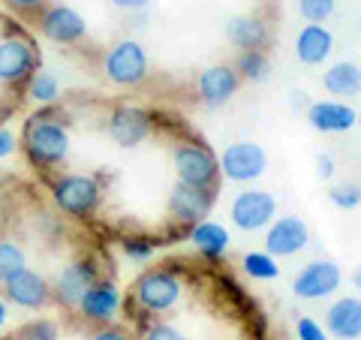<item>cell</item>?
<instances>
[{
  "mask_svg": "<svg viewBox=\"0 0 361 340\" xmlns=\"http://www.w3.org/2000/svg\"><path fill=\"white\" fill-rule=\"evenodd\" d=\"M18 148L25 151L27 163L42 175L54 172L58 166L70 160L73 139H70V130H66V123L58 111V103L39 106L25 121V130L18 135Z\"/></svg>",
  "mask_w": 361,
  "mask_h": 340,
  "instance_id": "6da1fadb",
  "label": "cell"
},
{
  "mask_svg": "<svg viewBox=\"0 0 361 340\" xmlns=\"http://www.w3.org/2000/svg\"><path fill=\"white\" fill-rule=\"evenodd\" d=\"M51 202L63 217L70 220H90L103 205V184L97 175L85 172H66L49 178Z\"/></svg>",
  "mask_w": 361,
  "mask_h": 340,
  "instance_id": "7a4b0ae2",
  "label": "cell"
},
{
  "mask_svg": "<svg viewBox=\"0 0 361 340\" xmlns=\"http://www.w3.org/2000/svg\"><path fill=\"white\" fill-rule=\"evenodd\" d=\"M180 298H184V280H180L178 271H172L169 265L145 268L130 286V301L151 316L175 310L180 304Z\"/></svg>",
  "mask_w": 361,
  "mask_h": 340,
  "instance_id": "3957f363",
  "label": "cell"
},
{
  "mask_svg": "<svg viewBox=\"0 0 361 340\" xmlns=\"http://www.w3.org/2000/svg\"><path fill=\"white\" fill-rule=\"evenodd\" d=\"M103 73L115 87H139L148 82L151 61L145 45L133 37H123L115 45H109L103 54Z\"/></svg>",
  "mask_w": 361,
  "mask_h": 340,
  "instance_id": "277c9868",
  "label": "cell"
},
{
  "mask_svg": "<svg viewBox=\"0 0 361 340\" xmlns=\"http://www.w3.org/2000/svg\"><path fill=\"white\" fill-rule=\"evenodd\" d=\"M172 166H175V175L180 184H190V187H217L220 184L217 154L199 139L178 142L175 154H172Z\"/></svg>",
  "mask_w": 361,
  "mask_h": 340,
  "instance_id": "5b68a950",
  "label": "cell"
},
{
  "mask_svg": "<svg viewBox=\"0 0 361 340\" xmlns=\"http://www.w3.org/2000/svg\"><path fill=\"white\" fill-rule=\"evenodd\" d=\"M39 49L25 33H9L0 40V85L18 87L39 70Z\"/></svg>",
  "mask_w": 361,
  "mask_h": 340,
  "instance_id": "8992f818",
  "label": "cell"
},
{
  "mask_svg": "<svg viewBox=\"0 0 361 340\" xmlns=\"http://www.w3.org/2000/svg\"><path fill=\"white\" fill-rule=\"evenodd\" d=\"M99 277H103V271H99L97 256L70 259V262L58 271V277L51 280V301H58L63 310H75L82 296L90 289V283Z\"/></svg>",
  "mask_w": 361,
  "mask_h": 340,
  "instance_id": "52a82bcc",
  "label": "cell"
},
{
  "mask_svg": "<svg viewBox=\"0 0 361 340\" xmlns=\"http://www.w3.org/2000/svg\"><path fill=\"white\" fill-rule=\"evenodd\" d=\"M157 130V118L154 111L142 109V106H115L106 118V133L118 148H139L142 142H148Z\"/></svg>",
  "mask_w": 361,
  "mask_h": 340,
  "instance_id": "ba28073f",
  "label": "cell"
},
{
  "mask_svg": "<svg viewBox=\"0 0 361 340\" xmlns=\"http://www.w3.org/2000/svg\"><path fill=\"white\" fill-rule=\"evenodd\" d=\"M220 175L235 181V184H253L268 172V154L259 142L241 139L226 145V151L217 157Z\"/></svg>",
  "mask_w": 361,
  "mask_h": 340,
  "instance_id": "9c48e42d",
  "label": "cell"
},
{
  "mask_svg": "<svg viewBox=\"0 0 361 340\" xmlns=\"http://www.w3.org/2000/svg\"><path fill=\"white\" fill-rule=\"evenodd\" d=\"M37 30L54 45H78L87 37V18L70 4H45L37 13Z\"/></svg>",
  "mask_w": 361,
  "mask_h": 340,
  "instance_id": "30bf717a",
  "label": "cell"
},
{
  "mask_svg": "<svg viewBox=\"0 0 361 340\" xmlns=\"http://www.w3.org/2000/svg\"><path fill=\"white\" fill-rule=\"evenodd\" d=\"M214 205H217V187H190V184H180V181L172 187V193L166 199L169 217L178 226H184V229L205 220L214 211Z\"/></svg>",
  "mask_w": 361,
  "mask_h": 340,
  "instance_id": "8fae6325",
  "label": "cell"
},
{
  "mask_svg": "<svg viewBox=\"0 0 361 340\" xmlns=\"http://www.w3.org/2000/svg\"><path fill=\"white\" fill-rule=\"evenodd\" d=\"M341 283L343 271L334 259H313L292 277V292L304 301H325L341 289Z\"/></svg>",
  "mask_w": 361,
  "mask_h": 340,
  "instance_id": "7c38bea8",
  "label": "cell"
},
{
  "mask_svg": "<svg viewBox=\"0 0 361 340\" xmlns=\"http://www.w3.org/2000/svg\"><path fill=\"white\" fill-rule=\"evenodd\" d=\"M229 217L241 232H262L265 226L277 217V199L268 190L247 187L229 205Z\"/></svg>",
  "mask_w": 361,
  "mask_h": 340,
  "instance_id": "4fadbf2b",
  "label": "cell"
},
{
  "mask_svg": "<svg viewBox=\"0 0 361 340\" xmlns=\"http://www.w3.org/2000/svg\"><path fill=\"white\" fill-rule=\"evenodd\" d=\"M307 244L310 226L298 214H283V217H274L265 226V253H271L274 259L298 256L301 250H307Z\"/></svg>",
  "mask_w": 361,
  "mask_h": 340,
  "instance_id": "5bb4252c",
  "label": "cell"
},
{
  "mask_svg": "<svg viewBox=\"0 0 361 340\" xmlns=\"http://www.w3.org/2000/svg\"><path fill=\"white\" fill-rule=\"evenodd\" d=\"M121 308H123V292L118 289V283L111 277H99L90 283V289L78 301L75 313L90 325H109L118 320Z\"/></svg>",
  "mask_w": 361,
  "mask_h": 340,
  "instance_id": "9a60e30c",
  "label": "cell"
},
{
  "mask_svg": "<svg viewBox=\"0 0 361 340\" xmlns=\"http://www.w3.org/2000/svg\"><path fill=\"white\" fill-rule=\"evenodd\" d=\"M0 289H4V298L9 304L25 308V310H42L51 304V283L45 280L39 271H33L30 265L16 271L13 277H6L0 283Z\"/></svg>",
  "mask_w": 361,
  "mask_h": 340,
  "instance_id": "2e32d148",
  "label": "cell"
},
{
  "mask_svg": "<svg viewBox=\"0 0 361 340\" xmlns=\"http://www.w3.org/2000/svg\"><path fill=\"white\" fill-rule=\"evenodd\" d=\"M238 87H241V78L235 73V66H229V63L205 66V70L196 75V90H199L202 103L211 106V109L226 106L235 94H238Z\"/></svg>",
  "mask_w": 361,
  "mask_h": 340,
  "instance_id": "e0dca14e",
  "label": "cell"
},
{
  "mask_svg": "<svg viewBox=\"0 0 361 340\" xmlns=\"http://www.w3.org/2000/svg\"><path fill=\"white\" fill-rule=\"evenodd\" d=\"M307 123L316 133H325V135H341L355 130L358 123V111L343 103V99H316L307 109Z\"/></svg>",
  "mask_w": 361,
  "mask_h": 340,
  "instance_id": "ac0fdd59",
  "label": "cell"
},
{
  "mask_svg": "<svg viewBox=\"0 0 361 340\" xmlns=\"http://www.w3.org/2000/svg\"><path fill=\"white\" fill-rule=\"evenodd\" d=\"M226 40H229V45H235L238 51L265 49L268 40H271V30H268L262 16L241 13V16H232L226 21Z\"/></svg>",
  "mask_w": 361,
  "mask_h": 340,
  "instance_id": "d6986e66",
  "label": "cell"
},
{
  "mask_svg": "<svg viewBox=\"0 0 361 340\" xmlns=\"http://www.w3.org/2000/svg\"><path fill=\"white\" fill-rule=\"evenodd\" d=\"M329 334L337 340H358L361 337V301L358 296H343L329 304L325 310Z\"/></svg>",
  "mask_w": 361,
  "mask_h": 340,
  "instance_id": "ffe728a7",
  "label": "cell"
},
{
  "mask_svg": "<svg viewBox=\"0 0 361 340\" xmlns=\"http://www.w3.org/2000/svg\"><path fill=\"white\" fill-rule=\"evenodd\" d=\"M334 51V33L325 25H304L295 37V58L304 66H319L331 58Z\"/></svg>",
  "mask_w": 361,
  "mask_h": 340,
  "instance_id": "44dd1931",
  "label": "cell"
},
{
  "mask_svg": "<svg viewBox=\"0 0 361 340\" xmlns=\"http://www.w3.org/2000/svg\"><path fill=\"white\" fill-rule=\"evenodd\" d=\"M190 244L196 247V250L208 259V262H223V256L229 253V244H232V238H229V229H226L223 223L217 220H199L196 226H190Z\"/></svg>",
  "mask_w": 361,
  "mask_h": 340,
  "instance_id": "7402d4cb",
  "label": "cell"
},
{
  "mask_svg": "<svg viewBox=\"0 0 361 340\" xmlns=\"http://www.w3.org/2000/svg\"><path fill=\"white\" fill-rule=\"evenodd\" d=\"M322 87L331 97H355L361 90V70L353 61H337L322 73Z\"/></svg>",
  "mask_w": 361,
  "mask_h": 340,
  "instance_id": "603a6c76",
  "label": "cell"
},
{
  "mask_svg": "<svg viewBox=\"0 0 361 340\" xmlns=\"http://www.w3.org/2000/svg\"><path fill=\"white\" fill-rule=\"evenodd\" d=\"M235 73H238L241 82L265 85L268 78H271V58L265 54V49L241 51V54H238V61H235Z\"/></svg>",
  "mask_w": 361,
  "mask_h": 340,
  "instance_id": "cb8c5ba5",
  "label": "cell"
},
{
  "mask_svg": "<svg viewBox=\"0 0 361 340\" xmlns=\"http://www.w3.org/2000/svg\"><path fill=\"white\" fill-rule=\"evenodd\" d=\"M25 94L37 106H54V103H61V82H58V75L54 73L37 70L25 82Z\"/></svg>",
  "mask_w": 361,
  "mask_h": 340,
  "instance_id": "d4e9b609",
  "label": "cell"
},
{
  "mask_svg": "<svg viewBox=\"0 0 361 340\" xmlns=\"http://www.w3.org/2000/svg\"><path fill=\"white\" fill-rule=\"evenodd\" d=\"M241 268H244V274L247 277H253V280H277L280 277V265H277V259L265 253V250H250V253H244L241 256Z\"/></svg>",
  "mask_w": 361,
  "mask_h": 340,
  "instance_id": "484cf974",
  "label": "cell"
},
{
  "mask_svg": "<svg viewBox=\"0 0 361 340\" xmlns=\"http://www.w3.org/2000/svg\"><path fill=\"white\" fill-rule=\"evenodd\" d=\"M25 265H27L25 247L18 241H13V238H0V283L6 277H13L16 271H21Z\"/></svg>",
  "mask_w": 361,
  "mask_h": 340,
  "instance_id": "4316f807",
  "label": "cell"
},
{
  "mask_svg": "<svg viewBox=\"0 0 361 340\" xmlns=\"http://www.w3.org/2000/svg\"><path fill=\"white\" fill-rule=\"evenodd\" d=\"M157 244L160 241H154V238H145V235H130V238H123L121 247H123V256L133 259V262H139V265H148L154 253H157Z\"/></svg>",
  "mask_w": 361,
  "mask_h": 340,
  "instance_id": "83f0119b",
  "label": "cell"
},
{
  "mask_svg": "<svg viewBox=\"0 0 361 340\" xmlns=\"http://www.w3.org/2000/svg\"><path fill=\"white\" fill-rule=\"evenodd\" d=\"M298 13L307 25H325L337 13V0H298Z\"/></svg>",
  "mask_w": 361,
  "mask_h": 340,
  "instance_id": "f1b7e54d",
  "label": "cell"
},
{
  "mask_svg": "<svg viewBox=\"0 0 361 340\" xmlns=\"http://www.w3.org/2000/svg\"><path fill=\"white\" fill-rule=\"evenodd\" d=\"M331 205L341 211H358L361 205V187L358 184H334L329 193Z\"/></svg>",
  "mask_w": 361,
  "mask_h": 340,
  "instance_id": "f546056e",
  "label": "cell"
},
{
  "mask_svg": "<svg viewBox=\"0 0 361 340\" xmlns=\"http://www.w3.org/2000/svg\"><path fill=\"white\" fill-rule=\"evenodd\" d=\"M61 337V328L54 320H33L18 332L16 340H58Z\"/></svg>",
  "mask_w": 361,
  "mask_h": 340,
  "instance_id": "4dcf8cb0",
  "label": "cell"
},
{
  "mask_svg": "<svg viewBox=\"0 0 361 340\" xmlns=\"http://www.w3.org/2000/svg\"><path fill=\"white\" fill-rule=\"evenodd\" d=\"M142 340H190L178 325L172 322H160V320H151L148 325L142 328Z\"/></svg>",
  "mask_w": 361,
  "mask_h": 340,
  "instance_id": "1f68e13d",
  "label": "cell"
},
{
  "mask_svg": "<svg viewBox=\"0 0 361 340\" xmlns=\"http://www.w3.org/2000/svg\"><path fill=\"white\" fill-rule=\"evenodd\" d=\"M295 334H298V340H329V332H325L313 316H301L295 322Z\"/></svg>",
  "mask_w": 361,
  "mask_h": 340,
  "instance_id": "d6a6232c",
  "label": "cell"
},
{
  "mask_svg": "<svg viewBox=\"0 0 361 340\" xmlns=\"http://www.w3.org/2000/svg\"><path fill=\"white\" fill-rule=\"evenodd\" d=\"M90 340H133V334L127 332V328L109 322V325H97V332H94Z\"/></svg>",
  "mask_w": 361,
  "mask_h": 340,
  "instance_id": "836d02e7",
  "label": "cell"
},
{
  "mask_svg": "<svg viewBox=\"0 0 361 340\" xmlns=\"http://www.w3.org/2000/svg\"><path fill=\"white\" fill-rule=\"evenodd\" d=\"M18 151V135L9 127H0V160H9Z\"/></svg>",
  "mask_w": 361,
  "mask_h": 340,
  "instance_id": "e575fe53",
  "label": "cell"
},
{
  "mask_svg": "<svg viewBox=\"0 0 361 340\" xmlns=\"http://www.w3.org/2000/svg\"><path fill=\"white\" fill-rule=\"evenodd\" d=\"M337 172V163L331 154H316V175H319L322 181H331Z\"/></svg>",
  "mask_w": 361,
  "mask_h": 340,
  "instance_id": "d590c367",
  "label": "cell"
},
{
  "mask_svg": "<svg viewBox=\"0 0 361 340\" xmlns=\"http://www.w3.org/2000/svg\"><path fill=\"white\" fill-rule=\"evenodd\" d=\"M9 9H16L21 16H30V13H39V9L49 4V0H4Z\"/></svg>",
  "mask_w": 361,
  "mask_h": 340,
  "instance_id": "8d00e7d4",
  "label": "cell"
},
{
  "mask_svg": "<svg viewBox=\"0 0 361 340\" xmlns=\"http://www.w3.org/2000/svg\"><path fill=\"white\" fill-rule=\"evenodd\" d=\"M109 4L111 6H115V9H121V13H145V9H148L151 4H154V0H109Z\"/></svg>",
  "mask_w": 361,
  "mask_h": 340,
  "instance_id": "74e56055",
  "label": "cell"
},
{
  "mask_svg": "<svg viewBox=\"0 0 361 340\" xmlns=\"http://www.w3.org/2000/svg\"><path fill=\"white\" fill-rule=\"evenodd\" d=\"M6 320H9V301L4 298V292H0V328L6 325Z\"/></svg>",
  "mask_w": 361,
  "mask_h": 340,
  "instance_id": "f35d334b",
  "label": "cell"
},
{
  "mask_svg": "<svg viewBox=\"0 0 361 340\" xmlns=\"http://www.w3.org/2000/svg\"><path fill=\"white\" fill-rule=\"evenodd\" d=\"M6 184V172H4V169H0V187H4Z\"/></svg>",
  "mask_w": 361,
  "mask_h": 340,
  "instance_id": "ab89813d",
  "label": "cell"
},
{
  "mask_svg": "<svg viewBox=\"0 0 361 340\" xmlns=\"http://www.w3.org/2000/svg\"><path fill=\"white\" fill-rule=\"evenodd\" d=\"M253 340H265V334H262V332H256V334H253Z\"/></svg>",
  "mask_w": 361,
  "mask_h": 340,
  "instance_id": "60d3db41",
  "label": "cell"
}]
</instances>
